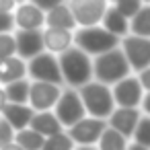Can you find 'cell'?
<instances>
[{"instance_id": "8", "label": "cell", "mask_w": 150, "mask_h": 150, "mask_svg": "<svg viewBox=\"0 0 150 150\" xmlns=\"http://www.w3.org/2000/svg\"><path fill=\"white\" fill-rule=\"evenodd\" d=\"M27 78L31 82H50V84L64 86L58 58L47 52H41L39 56H35L33 60L27 62Z\"/></svg>"}, {"instance_id": "17", "label": "cell", "mask_w": 150, "mask_h": 150, "mask_svg": "<svg viewBox=\"0 0 150 150\" xmlns=\"http://www.w3.org/2000/svg\"><path fill=\"white\" fill-rule=\"evenodd\" d=\"M0 117H2L13 127V132H21V129L29 127V123L33 119V109L29 105H13V103H6L4 111L0 113Z\"/></svg>"}, {"instance_id": "23", "label": "cell", "mask_w": 150, "mask_h": 150, "mask_svg": "<svg viewBox=\"0 0 150 150\" xmlns=\"http://www.w3.org/2000/svg\"><path fill=\"white\" fill-rule=\"evenodd\" d=\"M43 140H45V138H41V136H39L37 132H33L31 127H25V129H21V132H15V138H13V142H15L21 150H41Z\"/></svg>"}, {"instance_id": "26", "label": "cell", "mask_w": 150, "mask_h": 150, "mask_svg": "<svg viewBox=\"0 0 150 150\" xmlns=\"http://www.w3.org/2000/svg\"><path fill=\"white\" fill-rule=\"evenodd\" d=\"M74 148L76 146L72 144V140L68 138L66 132H60L56 136L45 138L43 140V146H41V150H74Z\"/></svg>"}, {"instance_id": "31", "label": "cell", "mask_w": 150, "mask_h": 150, "mask_svg": "<svg viewBox=\"0 0 150 150\" xmlns=\"http://www.w3.org/2000/svg\"><path fill=\"white\" fill-rule=\"evenodd\" d=\"M134 76L138 78V82H140L142 91H144V93H150V66H148V68H144L142 72L134 74Z\"/></svg>"}, {"instance_id": "11", "label": "cell", "mask_w": 150, "mask_h": 150, "mask_svg": "<svg viewBox=\"0 0 150 150\" xmlns=\"http://www.w3.org/2000/svg\"><path fill=\"white\" fill-rule=\"evenodd\" d=\"M111 95L115 107H123V109H140V103L144 99V91L134 74L115 82L111 86Z\"/></svg>"}, {"instance_id": "29", "label": "cell", "mask_w": 150, "mask_h": 150, "mask_svg": "<svg viewBox=\"0 0 150 150\" xmlns=\"http://www.w3.org/2000/svg\"><path fill=\"white\" fill-rule=\"evenodd\" d=\"M13 138H15V132H13V127L0 117V146H6V144H11L13 142Z\"/></svg>"}, {"instance_id": "35", "label": "cell", "mask_w": 150, "mask_h": 150, "mask_svg": "<svg viewBox=\"0 0 150 150\" xmlns=\"http://www.w3.org/2000/svg\"><path fill=\"white\" fill-rule=\"evenodd\" d=\"M125 150H150V148L140 146V144H136V142H127V148H125Z\"/></svg>"}, {"instance_id": "30", "label": "cell", "mask_w": 150, "mask_h": 150, "mask_svg": "<svg viewBox=\"0 0 150 150\" xmlns=\"http://www.w3.org/2000/svg\"><path fill=\"white\" fill-rule=\"evenodd\" d=\"M2 33H15V21H13V15L0 13V35H2Z\"/></svg>"}, {"instance_id": "9", "label": "cell", "mask_w": 150, "mask_h": 150, "mask_svg": "<svg viewBox=\"0 0 150 150\" xmlns=\"http://www.w3.org/2000/svg\"><path fill=\"white\" fill-rule=\"evenodd\" d=\"M54 115H56V119L60 121V125L64 129H68L76 121H80L86 113H84L82 101L78 97V91L64 86L62 88V95H60V99H58V103L54 107Z\"/></svg>"}, {"instance_id": "24", "label": "cell", "mask_w": 150, "mask_h": 150, "mask_svg": "<svg viewBox=\"0 0 150 150\" xmlns=\"http://www.w3.org/2000/svg\"><path fill=\"white\" fill-rule=\"evenodd\" d=\"M127 142L129 140H125L121 134H117V132H113L111 127H107L105 132H103V136L99 138V142H97V150H125L127 148Z\"/></svg>"}, {"instance_id": "7", "label": "cell", "mask_w": 150, "mask_h": 150, "mask_svg": "<svg viewBox=\"0 0 150 150\" xmlns=\"http://www.w3.org/2000/svg\"><path fill=\"white\" fill-rule=\"evenodd\" d=\"M119 50H121L132 74H138L150 66V39L125 35L123 39H119Z\"/></svg>"}, {"instance_id": "10", "label": "cell", "mask_w": 150, "mask_h": 150, "mask_svg": "<svg viewBox=\"0 0 150 150\" xmlns=\"http://www.w3.org/2000/svg\"><path fill=\"white\" fill-rule=\"evenodd\" d=\"M13 21H15V31H43L45 29V13L35 4V0L17 2Z\"/></svg>"}, {"instance_id": "1", "label": "cell", "mask_w": 150, "mask_h": 150, "mask_svg": "<svg viewBox=\"0 0 150 150\" xmlns=\"http://www.w3.org/2000/svg\"><path fill=\"white\" fill-rule=\"evenodd\" d=\"M62 84L68 88L78 91L80 86L88 84L93 80V58L82 54L78 47H70L62 56H58Z\"/></svg>"}, {"instance_id": "2", "label": "cell", "mask_w": 150, "mask_h": 150, "mask_svg": "<svg viewBox=\"0 0 150 150\" xmlns=\"http://www.w3.org/2000/svg\"><path fill=\"white\" fill-rule=\"evenodd\" d=\"M78 97L82 101L84 113L88 117H97L107 121V117L113 113L115 103H113V95H111V86L101 84L97 80H91L88 84L78 88Z\"/></svg>"}, {"instance_id": "32", "label": "cell", "mask_w": 150, "mask_h": 150, "mask_svg": "<svg viewBox=\"0 0 150 150\" xmlns=\"http://www.w3.org/2000/svg\"><path fill=\"white\" fill-rule=\"evenodd\" d=\"M15 8H17V2H15V0H0V13L13 15Z\"/></svg>"}, {"instance_id": "4", "label": "cell", "mask_w": 150, "mask_h": 150, "mask_svg": "<svg viewBox=\"0 0 150 150\" xmlns=\"http://www.w3.org/2000/svg\"><path fill=\"white\" fill-rule=\"evenodd\" d=\"M74 47H78L88 58H97V56H103V54L119 47V39L113 37L111 33H107L101 25L86 27V29L74 31Z\"/></svg>"}, {"instance_id": "21", "label": "cell", "mask_w": 150, "mask_h": 150, "mask_svg": "<svg viewBox=\"0 0 150 150\" xmlns=\"http://www.w3.org/2000/svg\"><path fill=\"white\" fill-rule=\"evenodd\" d=\"M129 35L150 39V0H144L140 11L129 19Z\"/></svg>"}, {"instance_id": "38", "label": "cell", "mask_w": 150, "mask_h": 150, "mask_svg": "<svg viewBox=\"0 0 150 150\" xmlns=\"http://www.w3.org/2000/svg\"><path fill=\"white\" fill-rule=\"evenodd\" d=\"M0 86H2V84H0Z\"/></svg>"}, {"instance_id": "27", "label": "cell", "mask_w": 150, "mask_h": 150, "mask_svg": "<svg viewBox=\"0 0 150 150\" xmlns=\"http://www.w3.org/2000/svg\"><path fill=\"white\" fill-rule=\"evenodd\" d=\"M142 2L144 0H113V6H115V11L123 17V19H132L138 11H140V6H142Z\"/></svg>"}, {"instance_id": "18", "label": "cell", "mask_w": 150, "mask_h": 150, "mask_svg": "<svg viewBox=\"0 0 150 150\" xmlns=\"http://www.w3.org/2000/svg\"><path fill=\"white\" fill-rule=\"evenodd\" d=\"M101 27H103L107 33H111L113 37H117V39H123L125 35H129V21L123 19V17L115 11V6H113L111 2L107 4V11H105V15H103Z\"/></svg>"}, {"instance_id": "5", "label": "cell", "mask_w": 150, "mask_h": 150, "mask_svg": "<svg viewBox=\"0 0 150 150\" xmlns=\"http://www.w3.org/2000/svg\"><path fill=\"white\" fill-rule=\"evenodd\" d=\"M105 129H107V121L84 115L80 121H76L72 127H68L64 132L68 134V138L72 140V144L76 148H95Z\"/></svg>"}, {"instance_id": "12", "label": "cell", "mask_w": 150, "mask_h": 150, "mask_svg": "<svg viewBox=\"0 0 150 150\" xmlns=\"http://www.w3.org/2000/svg\"><path fill=\"white\" fill-rule=\"evenodd\" d=\"M64 86L50 84V82H31L29 86V101L27 105L33 109V113L41 111H54Z\"/></svg>"}, {"instance_id": "15", "label": "cell", "mask_w": 150, "mask_h": 150, "mask_svg": "<svg viewBox=\"0 0 150 150\" xmlns=\"http://www.w3.org/2000/svg\"><path fill=\"white\" fill-rule=\"evenodd\" d=\"M15 43H17V58H21L23 62H29L43 52L41 31H15Z\"/></svg>"}, {"instance_id": "3", "label": "cell", "mask_w": 150, "mask_h": 150, "mask_svg": "<svg viewBox=\"0 0 150 150\" xmlns=\"http://www.w3.org/2000/svg\"><path fill=\"white\" fill-rule=\"evenodd\" d=\"M129 74H132V70H129L119 47H115L103 56L93 58V80H97L101 84L113 86L115 82L127 78Z\"/></svg>"}, {"instance_id": "19", "label": "cell", "mask_w": 150, "mask_h": 150, "mask_svg": "<svg viewBox=\"0 0 150 150\" xmlns=\"http://www.w3.org/2000/svg\"><path fill=\"white\" fill-rule=\"evenodd\" d=\"M29 127H31L33 132H37L41 138H50V136H56V134L64 132V127H62V125H60V121L56 119L54 111L33 113V119H31Z\"/></svg>"}, {"instance_id": "22", "label": "cell", "mask_w": 150, "mask_h": 150, "mask_svg": "<svg viewBox=\"0 0 150 150\" xmlns=\"http://www.w3.org/2000/svg\"><path fill=\"white\" fill-rule=\"evenodd\" d=\"M29 86H31V80L29 78H23V80L4 84L2 88H4V95H6V103L27 105V101H29Z\"/></svg>"}, {"instance_id": "37", "label": "cell", "mask_w": 150, "mask_h": 150, "mask_svg": "<svg viewBox=\"0 0 150 150\" xmlns=\"http://www.w3.org/2000/svg\"><path fill=\"white\" fill-rule=\"evenodd\" d=\"M74 150H97V148H74Z\"/></svg>"}, {"instance_id": "6", "label": "cell", "mask_w": 150, "mask_h": 150, "mask_svg": "<svg viewBox=\"0 0 150 150\" xmlns=\"http://www.w3.org/2000/svg\"><path fill=\"white\" fill-rule=\"evenodd\" d=\"M107 4L109 0H70L68 6H70L76 29L99 27L107 11Z\"/></svg>"}, {"instance_id": "36", "label": "cell", "mask_w": 150, "mask_h": 150, "mask_svg": "<svg viewBox=\"0 0 150 150\" xmlns=\"http://www.w3.org/2000/svg\"><path fill=\"white\" fill-rule=\"evenodd\" d=\"M0 150H21L15 142H11V144H6V146H0Z\"/></svg>"}, {"instance_id": "25", "label": "cell", "mask_w": 150, "mask_h": 150, "mask_svg": "<svg viewBox=\"0 0 150 150\" xmlns=\"http://www.w3.org/2000/svg\"><path fill=\"white\" fill-rule=\"evenodd\" d=\"M129 142H136V144H140V146L150 148V117L142 115V117L138 119V125H136V129H134Z\"/></svg>"}, {"instance_id": "16", "label": "cell", "mask_w": 150, "mask_h": 150, "mask_svg": "<svg viewBox=\"0 0 150 150\" xmlns=\"http://www.w3.org/2000/svg\"><path fill=\"white\" fill-rule=\"evenodd\" d=\"M45 27L47 29H66V31H76V25H74V19H72V13H70V6L68 2H58L45 13Z\"/></svg>"}, {"instance_id": "28", "label": "cell", "mask_w": 150, "mask_h": 150, "mask_svg": "<svg viewBox=\"0 0 150 150\" xmlns=\"http://www.w3.org/2000/svg\"><path fill=\"white\" fill-rule=\"evenodd\" d=\"M17 56V43H15V33H2L0 35V62Z\"/></svg>"}, {"instance_id": "14", "label": "cell", "mask_w": 150, "mask_h": 150, "mask_svg": "<svg viewBox=\"0 0 150 150\" xmlns=\"http://www.w3.org/2000/svg\"><path fill=\"white\" fill-rule=\"evenodd\" d=\"M43 37V52L52 54V56H62L64 52H68L70 47H74V31H66V29H43L41 31Z\"/></svg>"}, {"instance_id": "33", "label": "cell", "mask_w": 150, "mask_h": 150, "mask_svg": "<svg viewBox=\"0 0 150 150\" xmlns=\"http://www.w3.org/2000/svg\"><path fill=\"white\" fill-rule=\"evenodd\" d=\"M140 113L146 115V117H150V93H144V99L140 103Z\"/></svg>"}, {"instance_id": "13", "label": "cell", "mask_w": 150, "mask_h": 150, "mask_svg": "<svg viewBox=\"0 0 150 150\" xmlns=\"http://www.w3.org/2000/svg\"><path fill=\"white\" fill-rule=\"evenodd\" d=\"M142 117L140 109H123V107H115L113 113L107 117V127H111L113 132L121 134L125 140H132V134L138 125V119Z\"/></svg>"}, {"instance_id": "20", "label": "cell", "mask_w": 150, "mask_h": 150, "mask_svg": "<svg viewBox=\"0 0 150 150\" xmlns=\"http://www.w3.org/2000/svg\"><path fill=\"white\" fill-rule=\"evenodd\" d=\"M27 78V62H23L21 58H8L4 62H0V84H11L17 80Z\"/></svg>"}, {"instance_id": "34", "label": "cell", "mask_w": 150, "mask_h": 150, "mask_svg": "<svg viewBox=\"0 0 150 150\" xmlns=\"http://www.w3.org/2000/svg\"><path fill=\"white\" fill-rule=\"evenodd\" d=\"M4 107H6V95H4V88L0 86V113L4 111Z\"/></svg>"}]
</instances>
